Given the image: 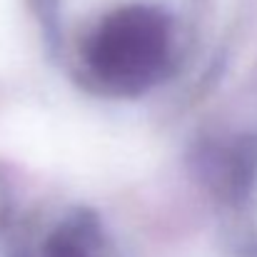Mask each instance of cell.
Listing matches in <instances>:
<instances>
[{
    "label": "cell",
    "instance_id": "1",
    "mask_svg": "<svg viewBox=\"0 0 257 257\" xmlns=\"http://www.w3.org/2000/svg\"><path fill=\"white\" fill-rule=\"evenodd\" d=\"M180 43L168 10L125 3L102 13L75 45V70L95 92L138 97L163 85L177 68Z\"/></svg>",
    "mask_w": 257,
    "mask_h": 257
},
{
    "label": "cell",
    "instance_id": "2",
    "mask_svg": "<svg viewBox=\"0 0 257 257\" xmlns=\"http://www.w3.org/2000/svg\"><path fill=\"white\" fill-rule=\"evenodd\" d=\"M18 257H107V242L92 212L73 210L28 242Z\"/></svg>",
    "mask_w": 257,
    "mask_h": 257
},
{
    "label": "cell",
    "instance_id": "3",
    "mask_svg": "<svg viewBox=\"0 0 257 257\" xmlns=\"http://www.w3.org/2000/svg\"><path fill=\"white\" fill-rule=\"evenodd\" d=\"M232 195L242 217L247 245L257 257V135L247 138L235 155Z\"/></svg>",
    "mask_w": 257,
    "mask_h": 257
},
{
    "label": "cell",
    "instance_id": "4",
    "mask_svg": "<svg viewBox=\"0 0 257 257\" xmlns=\"http://www.w3.org/2000/svg\"><path fill=\"white\" fill-rule=\"evenodd\" d=\"M8 215H10V195H8L5 180H3V175H0V232H3L5 225H8Z\"/></svg>",
    "mask_w": 257,
    "mask_h": 257
}]
</instances>
